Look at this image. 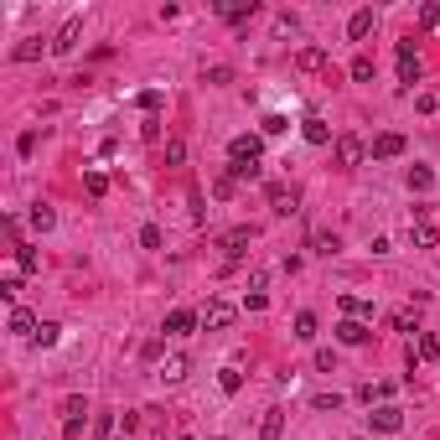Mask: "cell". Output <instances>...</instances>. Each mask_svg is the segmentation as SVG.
Masks as SVG:
<instances>
[{
	"label": "cell",
	"instance_id": "cell-23",
	"mask_svg": "<svg viewBox=\"0 0 440 440\" xmlns=\"http://www.w3.org/2000/svg\"><path fill=\"white\" fill-rule=\"evenodd\" d=\"M16 270H21V275H36V270H42V259H36V249L16 244Z\"/></svg>",
	"mask_w": 440,
	"mask_h": 440
},
{
	"label": "cell",
	"instance_id": "cell-10",
	"mask_svg": "<svg viewBox=\"0 0 440 440\" xmlns=\"http://www.w3.org/2000/svg\"><path fill=\"white\" fill-rule=\"evenodd\" d=\"M368 425H373L378 435H399V425H404V415H399L394 404H378V409L368 415Z\"/></svg>",
	"mask_w": 440,
	"mask_h": 440
},
{
	"label": "cell",
	"instance_id": "cell-2",
	"mask_svg": "<svg viewBox=\"0 0 440 440\" xmlns=\"http://www.w3.org/2000/svg\"><path fill=\"white\" fill-rule=\"evenodd\" d=\"M249 244H254V228H249V223H238V228H228V233H223L218 238V249H223V259H244L249 254Z\"/></svg>",
	"mask_w": 440,
	"mask_h": 440
},
{
	"label": "cell",
	"instance_id": "cell-5",
	"mask_svg": "<svg viewBox=\"0 0 440 440\" xmlns=\"http://www.w3.org/2000/svg\"><path fill=\"white\" fill-rule=\"evenodd\" d=\"M197 326H202V316H197V311H186V305L166 311V337H192Z\"/></svg>",
	"mask_w": 440,
	"mask_h": 440
},
{
	"label": "cell",
	"instance_id": "cell-31",
	"mask_svg": "<svg viewBox=\"0 0 440 440\" xmlns=\"http://www.w3.org/2000/svg\"><path fill=\"white\" fill-rule=\"evenodd\" d=\"M311 249H316V254H337V233H311Z\"/></svg>",
	"mask_w": 440,
	"mask_h": 440
},
{
	"label": "cell",
	"instance_id": "cell-32",
	"mask_svg": "<svg viewBox=\"0 0 440 440\" xmlns=\"http://www.w3.org/2000/svg\"><path fill=\"white\" fill-rule=\"evenodd\" d=\"M42 57V42H36V36H26V42L16 47V62H36Z\"/></svg>",
	"mask_w": 440,
	"mask_h": 440
},
{
	"label": "cell",
	"instance_id": "cell-16",
	"mask_svg": "<svg viewBox=\"0 0 440 440\" xmlns=\"http://www.w3.org/2000/svg\"><path fill=\"white\" fill-rule=\"evenodd\" d=\"M270 207L280 212V218H285V212H296V186H280V181H275V186H270Z\"/></svg>",
	"mask_w": 440,
	"mask_h": 440
},
{
	"label": "cell",
	"instance_id": "cell-9",
	"mask_svg": "<svg viewBox=\"0 0 440 440\" xmlns=\"http://www.w3.org/2000/svg\"><path fill=\"white\" fill-rule=\"evenodd\" d=\"M368 151H373V161H394V156H404V135H399V130H383Z\"/></svg>",
	"mask_w": 440,
	"mask_h": 440
},
{
	"label": "cell",
	"instance_id": "cell-29",
	"mask_svg": "<svg viewBox=\"0 0 440 440\" xmlns=\"http://www.w3.org/2000/svg\"><path fill=\"white\" fill-rule=\"evenodd\" d=\"M83 186H88V197H104L109 192V177L104 171H83Z\"/></svg>",
	"mask_w": 440,
	"mask_h": 440
},
{
	"label": "cell",
	"instance_id": "cell-8",
	"mask_svg": "<svg viewBox=\"0 0 440 440\" xmlns=\"http://www.w3.org/2000/svg\"><path fill=\"white\" fill-rule=\"evenodd\" d=\"M435 357H440V337H435V331H420V337H415V348H409V368L435 363Z\"/></svg>",
	"mask_w": 440,
	"mask_h": 440
},
{
	"label": "cell",
	"instance_id": "cell-22",
	"mask_svg": "<svg viewBox=\"0 0 440 440\" xmlns=\"http://www.w3.org/2000/svg\"><path fill=\"white\" fill-rule=\"evenodd\" d=\"M435 186V171L430 166H409V192H430Z\"/></svg>",
	"mask_w": 440,
	"mask_h": 440
},
{
	"label": "cell",
	"instance_id": "cell-3",
	"mask_svg": "<svg viewBox=\"0 0 440 440\" xmlns=\"http://www.w3.org/2000/svg\"><path fill=\"white\" fill-rule=\"evenodd\" d=\"M399 83H404V88L420 83V52H415V36H404V42H399Z\"/></svg>",
	"mask_w": 440,
	"mask_h": 440
},
{
	"label": "cell",
	"instance_id": "cell-14",
	"mask_svg": "<svg viewBox=\"0 0 440 440\" xmlns=\"http://www.w3.org/2000/svg\"><path fill=\"white\" fill-rule=\"evenodd\" d=\"M373 26H378V16H373V11L363 6V11H352V16H348V36H352V42H363Z\"/></svg>",
	"mask_w": 440,
	"mask_h": 440
},
{
	"label": "cell",
	"instance_id": "cell-33",
	"mask_svg": "<svg viewBox=\"0 0 440 440\" xmlns=\"http://www.w3.org/2000/svg\"><path fill=\"white\" fill-rule=\"evenodd\" d=\"M352 83H373V57H352Z\"/></svg>",
	"mask_w": 440,
	"mask_h": 440
},
{
	"label": "cell",
	"instance_id": "cell-43",
	"mask_svg": "<svg viewBox=\"0 0 440 440\" xmlns=\"http://www.w3.org/2000/svg\"><path fill=\"white\" fill-rule=\"evenodd\" d=\"M233 186H238V181L228 177V171H223V177H218V181H212V192H218V197H233Z\"/></svg>",
	"mask_w": 440,
	"mask_h": 440
},
{
	"label": "cell",
	"instance_id": "cell-17",
	"mask_svg": "<svg viewBox=\"0 0 440 440\" xmlns=\"http://www.w3.org/2000/svg\"><path fill=\"white\" fill-rule=\"evenodd\" d=\"M337 337H342V342H348V348H363V342L373 337V331H368L363 322H352V316H348V322H342V326H337Z\"/></svg>",
	"mask_w": 440,
	"mask_h": 440
},
{
	"label": "cell",
	"instance_id": "cell-25",
	"mask_svg": "<svg viewBox=\"0 0 440 440\" xmlns=\"http://www.w3.org/2000/svg\"><path fill=\"white\" fill-rule=\"evenodd\" d=\"M254 11H259L254 0H238V6H218V16L223 21H244V16H254Z\"/></svg>",
	"mask_w": 440,
	"mask_h": 440
},
{
	"label": "cell",
	"instance_id": "cell-41",
	"mask_svg": "<svg viewBox=\"0 0 440 440\" xmlns=\"http://www.w3.org/2000/svg\"><path fill=\"white\" fill-rule=\"evenodd\" d=\"M420 26H425V32H435V26H440V6H425L420 11Z\"/></svg>",
	"mask_w": 440,
	"mask_h": 440
},
{
	"label": "cell",
	"instance_id": "cell-46",
	"mask_svg": "<svg viewBox=\"0 0 440 440\" xmlns=\"http://www.w3.org/2000/svg\"><path fill=\"white\" fill-rule=\"evenodd\" d=\"M181 440H192V435H181Z\"/></svg>",
	"mask_w": 440,
	"mask_h": 440
},
{
	"label": "cell",
	"instance_id": "cell-40",
	"mask_svg": "<svg viewBox=\"0 0 440 440\" xmlns=\"http://www.w3.org/2000/svg\"><path fill=\"white\" fill-rule=\"evenodd\" d=\"M93 435L109 440V435H114V415H99V420H93Z\"/></svg>",
	"mask_w": 440,
	"mask_h": 440
},
{
	"label": "cell",
	"instance_id": "cell-42",
	"mask_svg": "<svg viewBox=\"0 0 440 440\" xmlns=\"http://www.w3.org/2000/svg\"><path fill=\"white\" fill-rule=\"evenodd\" d=\"M140 109H145V114H156V109H161V93L145 88V93H140Z\"/></svg>",
	"mask_w": 440,
	"mask_h": 440
},
{
	"label": "cell",
	"instance_id": "cell-38",
	"mask_svg": "<svg viewBox=\"0 0 440 440\" xmlns=\"http://www.w3.org/2000/svg\"><path fill=\"white\" fill-rule=\"evenodd\" d=\"M415 109H420V114H435V109H440V93H420Z\"/></svg>",
	"mask_w": 440,
	"mask_h": 440
},
{
	"label": "cell",
	"instance_id": "cell-30",
	"mask_svg": "<svg viewBox=\"0 0 440 440\" xmlns=\"http://www.w3.org/2000/svg\"><path fill=\"white\" fill-rule=\"evenodd\" d=\"M296 337H301V342H316V316H311V311L296 316Z\"/></svg>",
	"mask_w": 440,
	"mask_h": 440
},
{
	"label": "cell",
	"instance_id": "cell-35",
	"mask_svg": "<svg viewBox=\"0 0 440 440\" xmlns=\"http://www.w3.org/2000/svg\"><path fill=\"white\" fill-rule=\"evenodd\" d=\"M394 331H409V337H420V326H415V316H409V311H394Z\"/></svg>",
	"mask_w": 440,
	"mask_h": 440
},
{
	"label": "cell",
	"instance_id": "cell-24",
	"mask_svg": "<svg viewBox=\"0 0 440 440\" xmlns=\"http://www.w3.org/2000/svg\"><path fill=\"white\" fill-rule=\"evenodd\" d=\"M342 311H348L352 322H363V316H373V301H363V296H342Z\"/></svg>",
	"mask_w": 440,
	"mask_h": 440
},
{
	"label": "cell",
	"instance_id": "cell-4",
	"mask_svg": "<svg viewBox=\"0 0 440 440\" xmlns=\"http://www.w3.org/2000/svg\"><path fill=\"white\" fill-rule=\"evenodd\" d=\"M259 156H264V140H259V135H233L228 161H238V166H259Z\"/></svg>",
	"mask_w": 440,
	"mask_h": 440
},
{
	"label": "cell",
	"instance_id": "cell-44",
	"mask_svg": "<svg viewBox=\"0 0 440 440\" xmlns=\"http://www.w3.org/2000/svg\"><path fill=\"white\" fill-rule=\"evenodd\" d=\"M316 368H322V373H331V368H337V352H331V348H322V352H316Z\"/></svg>",
	"mask_w": 440,
	"mask_h": 440
},
{
	"label": "cell",
	"instance_id": "cell-18",
	"mask_svg": "<svg viewBox=\"0 0 440 440\" xmlns=\"http://www.w3.org/2000/svg\"><path fill=\"white\" fill-rule=\"evenodd\" d=\"M11 331H16V337H36V316L26 311V305H16V311H11Z\"/></svg>",
	"mask_w": 440,
	"mask_h": 440
},
{
	"label": "cell",
	"instance_id": "cell-19",
	"mask_svg": "<svg viewBox=\"0 0 440 440\" xmlns=\"http://www.w3.org/2000/svg\"><path fill=\"white\" fill-rule=\"evenodd\" d=\"M32 228H36V233H52V228H57V212H52V202H36V207H32Z\"/></svg>",
	"mask_w": 440,
	"mask_h": 440
},
{
	"label": "cell",
	"instance_id": "cell-36",
	"mask_svg": "<svg viewBox=\"0 0 440 440\" xmlns=\"http://www.w3.org/2000/svg\"><path fill=\"white\" fill-rule=\"evenodd\" d=\"M186 161V145L181 140H166V166H181Z\"/></svg>",
	"mask_w": 440,
	"mask_h": 440
},
{
	"label": "cell",
	"instance_id": "cell-11",
	"mask_svg": "<svg viewBox=\"0 0 440 440\" xmlns=\"http://www.w3.org/2000/svg\"><path fill=\"white\" fill-rule=\"evenodd\" d=\"M301 135H305V145H331V125L316 119V114H305L301 119Z\"/></svg>",
	"mask_w": 440,
	"mask_h": 440
},
{
	"label": "cell",
	"instance_id": "cell-7",
	"mask_svg": "<svg viewBox=\"0 0 440 440\" xmlns=\"http://www.w3.org/2000/svg\"><path fill=\"white\" fill-rule=\"evenodd\" d=\"M233 316H238V311H233L228 301H207V311H202V326H207V331H228V326H233Z\"/></svg>",
	"mask_w": 440,
	"mask_h": 440
},
{
	"label": "cell",
	"instance_id": "cell-21",
	"mask_svg": "<svg viewBox=\"0 0 440 440\" xmlns=\"http://www.w3.org/2000/svg\"><path fill=\"white\" fill-rule=\"evenodd\" d=\"M186 368H192V363H186V357L177 352V357H166V363H161V378H166V383H181V378H186Z\"/></svg>",
	"mask_w": 440,
	"mask_h": 440
},
{
	"label": "cell",
	"instance_id": "cell-34",
	"mask_svg": "<svg viewBox=\"0 0 440 440\" xmlns=\"http://www.w3.org/2000/svg\"><path fill=\"white\" fill-rule=\"evenodd\" d=\"M140 249H161V228H156V223H145V228H140Z\"/></svg>",
	"mask_w": 440,
	"mask_h": 440
},
{
	"label": "cell",
	"instance_id": "cell-1",
	"mask_svg": "<svg viewBox=\"0 0 440 440\" xmlns=\"http://www.w3.org/2000/svg\"><path fill=\"white\" fill-rule=\"evenodd\" d=\"M409 233H415V249H440V212L425 202L415 207V218H409Z\"/></svg>",
	"mask_w": 440,
	"mask_h": 440
},
{
	"label": "cell",
	"instance_id": "cell-45",
	"mask_svg": "<svg viewBox=\"0 0 440 440\" xmlns=\"http://www.w3.org/2000/svg\"><path fill=\"white\" fill-rule=\"evenodd\" d=\"M270 290V275H249V296H264Z\"/></svg>",
	"mask_w": 440,
	"mask_h": 440
},
{
	"label": "cell",
	"instance_id": "cell-39",
	"mask_svg": "<svg viewBox=\"0 0 440 440\" xmlns=\"http://www.w3.org/2000/svg\"><path fill=\"white\" fill-rule=\"evenodd\" d=\"M202 83H233V68H207Z\"/></svg>",
	"mask_w": 440,
	"mask_h": 440
},
{
	"label": "cell",
	"instance_id": "cell-20",
	"mask_svg": "<svg viewBox=\"0 0 440 440\" xmlns=\"http://www.w3.org/2000/svg\"><path fill=\"white\" fill-rule=\"evenodd\" d=\"M62 415H68V425H83V415H88V399H83V394H68V399H62Z\"/></svg>",
	"mask_w": 440,
	"mask_h": 440
},
{
	"label": "cell",
	"instance_id": "cell-26",
	"mask_svg": "<svg viewBox=\"0 0 440 440\" xmlns=\"http://www.w3.org/2000/svg\"><path fill=\"white\" fill-rule=\"evenodd\" d=\"M57 337H62V326H57V322H42L32 342H36V348H57Z\"/></svg>",
	"mask_w": 440,
	"mask_h": 440
},
{
	"label": "cell",
	"instance_id": "cell-15",
	"mask_svg": "<svg viewBox=\"0 0 440 440\" xmlns=\"http://www.w3.org/2000/svg\"><path fill=\"white\" fill-rule=\"evenodd\" d=\"M285 435V409H264V420H259V440H280Z\"/></svg>",
	"mask_w": 440,
	"mask_h": 440
},
{
	"label": "cell",
	"instance_id": "cell-27",
	"mask_svg": "<svg viewBox=\"0 0 440 440\" xmlns=\"http://www.w3.org/2000/svg\"><path fill=\"white\" fill-rule=\"evenodd\" d=\"M218 389H223V394H238V389H244V373H238V368H223V373H218Z\"/></svg>",
	"mask_w": 440,
	"mask_h": 440
},
{
	"label": "cell",
	"instance_id": "cell-13",
	"mask_svg": "<svg viewBox=\"0 0 440 440\" xmlns=\"http://www.w3.org/2000/svg\"><path fill=\"white\" fill-rule=\"evenodd\" d=\"M326 62H331L326 47H301V52H296V68H301V73H322Z\"/></svg>",
	"mask_w": 440,
	"mask_h": 440
},
{
	"label": "cell",
	"instance_id": "cell-6",
	"mask_svg": "<svg viewBox=\"0 0 440 440\" xmlns=\"http://www.w3.org/2000/svg\"><path fill=\"white\" fill-rule=\"evenodd\" d=\"M363 156H368V145H363V135H337V166H363Z\"/></svg>",
	"mask_w": 440,
	"mask_h": 440
},
{
	"label": "cell",
	"instance_id": "cell-37",
	"mask_svg": "<svg viewBox=\"0 0 440 440\" xmlns=\"http://www.w3.org/2000/svg\"><path fill=\"white\" fill-rule=\"evenodd\" d=\"M259 130H264V135H280V130H290V125H285V114H264Z\"/></svg>",
	"mask_w": 440,
	"mask_h": 440
},
{
	"label": "cell",
	"instance_id": "cell-28",
	"mask_svg": "<svg viewBox=\"0 0 440 440\" xmlns=\"http://www.w3.org/2000/svg\"><path fill=\"white\" fill-rule=\"evenodd\" d=\"M357 399H363V404H383V399H389V383H363Z\"/></svg>",
	"mask_w": 440,
	"mask_h": 440
},
{
	"label": "cell",
	"instance_id": "cell-12",
	"mask_svg": "<svg viewBox=\"0 0 440 440\" xmlns=\"http://www.w3.org/2000/svg\"><path fill=\"white\" fill-rule=\"evenodd\" d=\"M78 32H83V16H68V21H62V32L52 36V52H73L78 47Z\"/></svg>",
	"mask_w": 440,
	"mask_h": 440
}]
</instances>
